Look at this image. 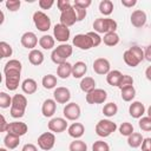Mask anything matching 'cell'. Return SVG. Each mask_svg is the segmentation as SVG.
<instances>
[{
	"label": "cell",
	"mask_w": 151,
	"mask_h": 151,
	"mask_svg": "<svg viewBox=\"0 0 151 151\" xmlns=\"http://www.w3.org/2000/svg\"><path fill=\"white\" fill-rule=\"evenodd\" d=\"M73 48L71 45L68 44H60L58 45L51 53V60L57 64V65H61L64 63H66V59L70 58L72 55Z\"/></svg>",
	"instance_id": "6da1fadb"
},
{
	"label": "cell",
	"mask_w": 151,
	"mask_h": 151,
	"mask_svg": "<svg viewBox=\"0 0 151 151\" xmlns=\"http://www.w3.org/2000/svg\"><path fill=\"white\" fill-rule=\"evenodd\" d=\"M27 107V98L24 94H14L12 97V106L9 110V113L13 118H21L25 114Z\"/></svg>",
	"instance_id": "7a4b0ae2"
},
{
	"label": "cell",
	"mask_w": 151,
	"mask_h": 151,
	"mask_svg": "<svg viewBox=\"0 0 151 151\" xmlns=\"http://www.w3.org/2000/svg\"><path fill=\"white\" fill-rule=\"evenodd\" d=\"M92 26H93L94 32H97L98 34H100V33L106 34L110 32H116L118 24L116 20H113L111 18H97L93 21Z\"/></svg>",
	"instance_id": "3957f363"
},
{
	"label": "cell",
	"mask_w": 151,
	"mask_h": 151,
	"mask_svg": "<svg viewBox=\"0 0 151 151\" xmlns=\"http://www.w3.org/2000/svg\"><path fill=\"white\" fill-rule=\"evenodd\" d=\"M117 124L110 119H100L97 124H96V127H94V131L99 136V137H109L111 133H113L116 130H117Z\"/></svg>",
	"instance_id": "277c9868"
},
{
	"label": "cell",
	"mask_w": 151,
	"mask_h": 151,
	"mask_svg": "<svg viewBox=\"0 0 151 151\" xmlns=\"http://www.w3.org/2000/svg\"><path fill=\"white\" fill-rule=\"evenodd\" d=\"M33 22L40 32H47L51 28V19L42 11H37L33 13Z\"/></svg>",
	"instance_id": "5b68a950"
},
{
	"label": "cell",
	"mask_w": 151,
	"mask_h": 151,
	"mask_svg": "<svg viewBox=\"0 0 151 151\" xmlns=\"http://www.w3.org/2000/svg\"><path fill=\"white\" fill-rule=\"evenodd\" d=\"M4 73H5V84H6L7 90L15 91L19 87V84H20V74H21V71L9 70V71H6Z\"/></svg>",
	"instance_id": "8992f818"
},
{
	"label": "cell",
	"mask_w": 151,
	"mask_h": 151,
	"mask_svg": "<svg viewBox=\"0 0 151 151\" xmlns=\"http://www.w3.org/2000/svg\"><path fill=\"white\" fill-rule=\"evenodd\" d=\"M38 146L44 151H50L55 144V136L53 132H44L38 137Z\"/></svg>",
	"instance_id": "52a82bcc"
},
{
	"label": "cell",
	"mask_w": 151,
	"mask_h": 151,
	"mask_svg": "<svg viewBox=\"0 0 151 151\" xmlns=\"http://www.w3.org/2000/svg\"><path fill=\"white\" fill-rule=\"evenodd\" d=\"M80 113H81V110L77 103H67L63 109V114L67 120L76 122L77 119H79Z\"/></svg>",
	"instance_id": "ba28073f"
},
{
	"label": "cell",
	"mask_w": 151,
	"mask_h": 151,
	"mask_svg": "<svg viewBox=\"0 0 151 151\" xmlns=\"http://www.w3.org/2000/svg\"><path fill=\"white\" fill-rule=\"evenodd\" d=\"M86 101L87 104L94 105V104H103L107 99V92L103 88H94L90 93L86 94Z\"/></svg>",
	"instance_id": "9c48e42d"
},
{
	"label": "cell",
	"mask_w": 151,
	"mask_h": 151,
	"mask_svg": "<svg viewBox=\"0 0 151 151\" xmlns=\"http://www.w3.org/2000/svg\"><path fill=\"white\" fill-rule=\"evenodd\" d=\"M70 35H71V32H70V28L63 24H57L54 25L53 27V37L57 41L61 42V44H66V41L70 39Z\"/></svg>",
	"instance_id": "30bf717a"
},
{
	"label": "cell",
	"mask_w": 151,
	"mask_h": 151,
	"mask_svg": "<svg viewBox=\"0 0 151 151\" xmlns=\"http://www.w3.org/2000/svg\"><path fill=\"white\" fill-rule=\"evenodd\" d=\"M77 21H78L77 13H76V9L73 6H70L65 11L60 12V24L70 27V26H73Z\"/></svg>",
	"instance_id": "8fae6325"
},
{
	"label": "cell",
	"mask_w": 151,
	"mask_h": 151,
	"mask_svg": "<svg viewBox=\"0 0 151 151\" xmlns=\"http://www.w3.org/2000/svg\"><path fill=\"white\" fill-rule=\"evenodd\" d=\"M47 127L51 132L53 133H61L64 132L66 129H68L67 126V119L65 118H61V117H55V118H52L48 124H47Z\"/></svg>",
	"instance_id": "7c38bea8"
},
{
	"label": "cell",
	"mask_w": 151,
	"mask_h": 151,
	"mask_svg": "<svg viewBox=\"0 0 151 151\" xmlns=\"http://www.w3.org/2000/svg\"><path fill=\"white\" fill-rule=\"evenodd\" d=\"M72 42H73V45L76 47H78L80 50H84V51L90 50V48L93 47V42H92V40H91V38L88 37L87 33L86 34H77V35H74Z\"/></svg>",
	"instance_id": "4fadbf2b"
},
{
	"label": "cell",
	"mask_w": 151,
	"mask_h": 151,
	"mask_svg": "<svg viewBox=\"0 0 151 151\" xmlns=\"http://www.w3.org/2000/svg\"><path fill=\"white\" fill-rule=\"evenodd\" d=\"M93 71L97 74L100 76H106L111 71V65L110 61L106 58H97L93 61Z\"/></svg>",
	"instance_id": "5bb4252c"
},
{
	"label": "cell",
	"mask_w": 151,
	"mask_h": 151,
	"mask_svg": "<svg viewBox=\"0 0 151 151\" xmlns=\"http://www.w3.org/2000/svg\"><path fill=\"white\" fill-rule=\"evenodd\" d=\"M53 99L58 104H67L71 99V92L67 87L59 86L53 91Z\"/></svg>",
	"instance_id": "9a60e30c"
},
{
	"label": "cell",
	"mask_w": 151,
	"mask_h": 151,
	"mask_svg": "<svg viewBox=\"0 0 151 151\" xmlns=\"http://www.w3.org/2000/svg\"><path fill=\"white\" fill-rule=\"evenodd\" d=\"M146 13L142 9H136L131 13V17H130V21L132 24L133 27L136 28H142L145 24H146Z\"/></svg>",
	"instance_id": "2e32d148"
},
{
	"label": "cell",
	"mask_w": 151,
	"mask_h": 151,
	"mask_svg": "<svg viewBox=\"0 0 151 151\" xmlns=\"http://www.w3.org/2000/svg\"><path fill=\"white\" fill-rule=\"evenodd\" d=\"M20 42L21 45L27 48V50H34V47L39 44V40L35 35V33L33 32H25L22 35H21V39H20Z\"/></svg>",
	"instance_id": "e0dca14e"
},
{
	"label": "cell",
	"mask_w": 151,
	"mask_h": 151,
	"mask_svg": "<svg viewBox=\"0 0 151 151\" xmlns=\"http://www.w3.org/2000/svg\"><path fill=\"white\" fill-rule=\"evenodd\" d=\"M28 131V126L22 123V122H12L9 123V126H8V133H12V134H15L18 137H21L24 134H26V132Z\"/></svg>",
	"instance_id": "ac0fdd59"
},
{
	"label": "cell",
	"mask_w": 151,
	"mask_h": 151,
	"mask_svg": "<svg viewBox=\"0 0 151 151\" xmlns=\"http://www.w3.org/2000/svg\"><path fill=\"white\" fill-rule=\"evenodd\" d=\"M129 113L132 118H136V119H140L143 117V114L145 113V106L143 103L136 100V101H132V104H130L129 106Z\"/></svg>",
	"instance_id": "d6986e66"
},
{
	"label": "cell",
	"mask_w": 151,
	"mask_h": 151,
	"mask_svg": "<svg viewBox=\"0 0 151 151\" xmlns=\"http://www.w3.org/2000/svg\"><path fill=\"white\" fill-rule=\"evenodd\" d=\"M57 110V101L54 99H46L41 106V113L46 118H51Z\"/></svg>",
	"instance_id": "ffe728a7"
},
{
	"label": "cell",
	"mask_w": 151,
	"mask_h": 151,
	"mask_svg": "<svg viewBox=\"0 0 151 151\" xmlns=\"http://www.w3.org/2000/svg\"><path fill=\"white\" fill-rule=\"evenodd\" d=\"M67 132L68 134L74 138V139H79L84 136V132H85V126L81 124V123H72L68 129H67Z\"/></svg>",
	"instance_id": "44dd1931"
},
{
	"label": "cell",
	"mask_w": 151,
	"mask_h": 151,
	"mask_svg": "<svg viewBox=\"0 0 151 151\" xmlns=\"http://www.w3.org/2000/svg\"><path fill=\"white\" fill-rule=\"evenodd\" d=\"M87 71V65L84 61H77L72 65V77L73 78H84L85 73Z\"/></svg>",
	"instance_id": "7402d4cb"
},
{
	"label": "cell",
	"mask_w": 151,
	"mask_h": 151,
	"mask_svg": "<svg viewBox=\"0 0 151 151\" xmlns=\"http://www.w3.org/2000/svg\"><path fill=\"white\" fill-rule=\"evenodd\" d=\"M21 90H22V92L26 93V94H33V93H35L37 90H38V84H37V81H35L34 79L27 78V79H25V80L21 83Z\"/></svg>",
	"instance_id": "603a6c76"
},
{
	"label": "cell",
	"mask_w": 151,
	"mask_h": 151,
	"mask_svg": "<svg viewBox=\"0 0 151 151\" xmlns=\"http://www.w3.org/2000/svg\"><path fill=\"white\" fill-rule=\"evenodd\" d=\"M57 76L61 79H67L70 76H72V64H70L68 61L58 65L57 67Z\"/></svg>",
	"instance_id": "cb8c5ba5"
},
{
	"label": "cell",
	"mask_w": 151,
	"mask_h": 151,
	"mask_svg": "<svg viewBox=\"0 0 151 151\" xmlns=\"http://www.w3.org/2000/svg\"><path fill=\"white\" fill-rule=\"evenodd\" d=\"M79 86H80V90L87 94L96 88V80L92 77H84L81 79Z\"/></svg>",
	"instance_id": "d4e9b609"
},
{
	"label": "cell",
	"mask_w": 151,
	"mask_h": 151,
	"mask_svg": "<svg viewBox=\"0 0 151 151\" xmlns=\"http://www.w3.org/2000/svg\"><path fill=\"white\" fill-rule=\"evenodd\" d=\"M19 143H20V137H18L15 134H12V133H8V132L4 138V145L8 150L15 149L19 145Z\"/></svg>",
	"instance_id": "484cf974"
},
{
	"label": "cell",
	"mask_w": 151,
	"mask_h": 151,
	"mask_svg": "<svg viewBox=\"0 0 151 151\" xmlns=\"http://www.w3.org/2000/svg\"><path fill=\"white\" fill-rule=\"evenodd\" d=\"M122 77H123V73H122L120 71H118V70H112V71H110V72L106 74V81H107L109 85H111V86H117V87H118V84H119Z\"/></svg>",
	"instance_id": "4316f807"
},
{
	"label": "cell",
	"mask_w": 151,
	"mask_h": 151,
	"mask_svg": "<svg viewBox=\"0 0 151 151\" xmlns=\"http://www.w3.org/2000/svg\"><path fill=\"white\" fill-rule=\"evenodd\" d=\"M28 60H29V63H31L32 65L39 66V65H41V64L44 63V54H42L41 51L34 48V50H32V51L28 53Z\"/></svg>",
	"instance_id": "83f0119b"
},
{
	"label": "cell",
	"mask_w": 151,
	"mask_h": 151,
	"mask_svg": "<svg viewBox=\"0 0 151 151\" xmlns=\"http://www.w3.org/2000/svg\"><path fill=\"white\" fill-rule=\"evenodd\" d=\"M143 140H144V138H143L142 133H139V132H133L132 134H130L127 137V144L132 149H137V147L142 146Z\"/></svg>",
	"instance_id": "f1b7e54d"
},
{
	"label": "cell",
	"mask_w": 151,
	"mask_h": 151,
	"mask_svg": "<svg viewBox=\"0 0 151 151\" xmlns=\"http://www.w3.org/2000/svg\"><path fill=\"white\" fill-rule=\"evenodd\" d=\"M54 44H55L54 37L48 35V34H44V35L40 37V39H39V45H40V47L44 48V50H52V48L54 47Z\"/></svg>",
	"instance_id": "f546056e"
},
{
	"label": "cell",
	"mask_w": 151,
	"mask_h": 151,
	"mask_svg": "<svg viewBox=\"0 0 151 151\" xmlns=\"http://www.w3.org/2000/svg\"><path fill=\"white\" fill-rule=\"evenodd\" d=\"M123 59H124V63H125L127 66H130V67H137V66L140 64V61L134 57V54H133L130 50H126V51L123 53Z\"/></svg>",
	"instance_id": "4dcf8cb0"
},
{
	"label": "cell",
	"mask_w": 151,
	"mask_h": 151,
	"mask_svg": "<svg viewBox=\"0 0 151 151\" xmlns=\"http://www.w3.org/2000/svg\"><path fill=\"white\" fill-rule=\"evenodd\" d=\"M103 42H104L106 46H109V47H113V46H116V45L119 44V35H118L116 32L106 33V34H104Z\"/></svg>",
	"instance_id": "1f68e13d"
},
{
	"label": "cell",
	"mask_w": 151,
	"mask_h": 151,
	"mask_svg": "<svg viewBox=\"0 0 151 151\" xmlns=\"http://www.w3.org/2000/svg\"><path fill=\"white\" fill-rule=\"evenodd\" d=\"M57 83H58V79L53 74H46L42 77V80H41V84H42V87L46 88V90H52L57 86Z\"/></svg>",
	"instance_id": "d6a6232c"
},
{
	"label": "cell",
	"mask_w": 151,
	"mask_h": 151,
	"mask_svg": "<svg viewBox=\"0 0 151 151\" xmlns=\"http://www.w3.org/2000/svg\"><path fill=\"white\" fill-rule=\"evenodd\" d=\"M99 12L103 15L109 17L113 12V2L111 0H101L99 2Z\"/></svg>",
	"instance_id": "836d02e7"
},
{
	"label": "cell",
	"mask_w": 151,
	"mask_h": 151,
	"mask_svg": "<svg viewBox=\"0 0 151 151\" xmlns=\"http://www.w3.org/2000/svg\"><path fill=\"white\" fill-rule=\"evenodd\" d=\"M117 112H118V106H117V104L113 103V101H110V103L105 104L104 107H103V113H104V116H106L107 118H111V117L116 116Z\"/></svg>",
	"instance_id": "e575fe53"
},
{
	"label": "cell",
	"mask_w": 151,
	"mask_h": 151,
	"mask_svg": "<svg viewBox=\"0 0 151 151\" xmlns=\"http://www.w3.org/2000/svg\"><path fill=\"white\" fill-rule=\"evenodd\" d=\"M122 92V99L124 101H132L133 98L136 97V90L133 86H129V87H125V88H122L120 90Z\"/></svg>",
	"instance_id": "d590c367"
},
{
	"label": "cell",
	"mask_w": 151,
	"mask_h": 151,
	"mask_svg": "<svg viewBox=\"0 0 151 151\" xmlns=\"http://www.w3.org/2000/svg\"><path fill=\"white\" fill-rule=\"evenodd\" d=\"M70 151H87V145L81 139H74L68 146Z\"/></svg>",
	"instance_id": "8d00e7d4"
},
{
	"label": "cell",
	"mask_w": 151,
	"mask_h": 151,
	"mask_svg": "<svg viewBox=\"0 0 151 151\" xmlns=\"http://www.w3.org/2000/svg\"><path fill=\"white\" fill-rule=\"evenodd\" d=\"M0 54H1V58H9L13 54L12 46L6 41H1L0 42Z\"/></svg>",
	"instance_id": "74e56055"
},
{
	"label": "cell",
	"mask_w": 151,
	"mask_h": 151,
	"mask_svg": "<svg viewBox=\"0 0 151 151\" xmlns=\"http://www.w3.org/2000/svg\"><path fill=\"white\" fill-rule=\"evenodd\" d=\"M22 68V65L19 60L17 59H11L8 60L6 64H5V67H4V72L6 71H9V70H13V71H21Z\"/></svg>",
	"instance_id": "f35d334b"
},
{
	"label": "cell",
	"mask_w": 151,
	"mask_h": 151,
	"mask_svg": "<svg viewBox=\"0 0 151 151\" xmlns=\"http://www.w3.org/2000/svg\"><path fill=\"white\" fill-rule=\"evenodd\" d=\"M134 131H133V125L129 122H124L120 124L119 126V133L122 136H125V137H129L130 134H132Z\"/></svg>",
	"instance_id": "ab89813d"
},
{
	"label": "cell",
	"mask_w": 151,
	"mask_h": 151,
	"mask_svg": "<svg viewBox=\"0 0 151 151\" xmlns=\"http://www.w3.org/2000/svg\"><path fill=\"white\" fill-rule=\"evenodd\" d=\"M12 106V97L6 92H0V107L7 109Z\"/></svg>",
	"instance_id": "60d3db41"
},
{
	"label": "cell",
	"mask_w": 151,
	"mask_h": 151,
	"mask_svg": "<svg viewBox=\"0 0 151 151\" xmlns=\"http://www.w3.org/2000/svg\"><path fill=\"white\" fill-rule=\"evenodd\" d=\"M129 86H133V78L129 74H123V77L118 84V87L122 90V88H125Z\"/></svg>",
	"instance_id": "b9f144b4"
},
{
	"label": "cell",
	"mask_w": 151,
	"mask_h": 151,
	"mask_svg": "<svg viewBox=\"0 0 151 151\" xmlns=\"http://www.w3.org/2000/svg\"><path fill=\"white\" fill-rule=\"evenodd\" d=\"M138 125L140 127V130L143 131H151V118L150 117H142L138 122Z\"/></svg>",
	"instance_id": "7bdbcfd3"
},
{
	"label": "cell",
	"mask_w": 151,
	"mask_h": 151,
	"mask_svg": "<svg viewBox=\"0 0 151 151\" xmlns=\"http://www.w3.org/2000/svg\"><path fill=\"white\" fill-rule=\"evenodd\" d=\"M92 151H110V146L104 140H97L92 145Z\"/></svg>",
	"instance_id": "ee69618b"
},
{
	"label": "cell",
	"mask_w": 151,
	"mask_h": 151,
	"mask_svg": "<svg viewBox=\"0 0 151 151\" xmlns=\"http://www.w3.org/2000/svg\"><path fill=\"white\" fill-rule=\"evenodd\" d=\"M5 6H6V8H7L8 11H11V12H17V11L20 8V6H21V1H20V0H7V1L5 2Z\"/></svg>",
	"instance_id": "f6af8a7d"
},
{
	"label": "cell",
	"mask_w": 151,
	"mask_h": 151,
	"mask_svg": "<svg viewBox=\"0 0 151 151\" xmlns=\"http://www.w3.org/2000/svg\"><path fill=\"white\" fill-rule=\"evenodd\" d=\"M129 50L134 54V57H136L140 63L145 59V57H144V51L142 50V47H139V46H137V45H133V46H131Z\"/></svg>",
	"instance_id": "bcb514c9"
},
{
	"label": "cell",
	"mask_w": 151,
	"mask_h": 151,
	"mask_svg": "<svg viewBox=\"0 0 151 151\" xmlns=\"http://www.w3.org/2000/svg\"><path fill=\"white\" fill-rule=\"evenodd\" d=\"M87 34H88V37L91 38L92 42H93V47H97V46H99V45L103 42V38H101L97 32L92 31V32H88Z\"/></svg>",
	"instance_id": "7dc6e473"
},
{
	"label": "cell",
	"mask_w": 151,
	"mask_h": 151,
	"mask_svg": "<svg viewBox=\"0 0 151 151\" xmlns=\"http://www.w3.org/2000/svg\"><path fill=\"white\" fill-rule=\"evenodd\" d=\"M91 4H92L91 0H74L73 6L79 7V8H83V9H87V7H90Z\"/></svg>",
	"instance_id": "c3c4849f"
},
{
	"label": "cell",
	"mask_w": 151,
	"mask_h": 151,
	"mask_svg": "<svg viewBox=\"0 0 151 151\" xmlns=\"http://www.w3.org/2000/svg\"><path fill=\"white\" fill-rule=\"evenodd\" d=\"M38 4L41 9H50L54 5V1L53 0H39Z\"/></svg>",
	"instance_id": "681fc988"
},
{
	"label": "cell",
	"mask_w": 151,
	"mask_h": 151,
	"mask_svg": "<svg viewBox=\"0 0 151 151\" xmlns=\"http://www.w3.org/2000/svg\"><path fill=\"white\" fill-rule=\"evenodd\" d=\"M57 6H58V9H59L60 12H63V11H65L66 8H68L70 6H72V5H71V2H70L68 0H58V1H57Z\"/></svg>",
	"instance_id": "f907efd6"
},
{
	"label": "cell",
	"mask_w": 151,
	"mask_h": 151,
	"mask_svg": "<svg viewBox=\"0 0 151 151\" xmlns=\"http://www.w3.org/2000/svg\"><path fill=\"white\" fill-rule=\"evenodd\" d=\"M73 7H74V9H76L78 21H83V20L86 18V14H87L86 9H83V8H79V7H76V6H73Z\"/></svg>",
	"instance_id": "816d5d0a"
},
{
	"label": "cell",
	"mask_w": 151,
	"mask_h": 151,
	"mask_svg": "<svg viewBox=\"0 0 151 151\" xmlns=\"http://www.w3.org/2000/svg\"><path fill=\"white\" fill-rule=\"evenodd\" d=\"M142 151H151V137L144 138L142 143Z\"/></svg>",
	"instance_id": "f5cc1de1"
},
{
	"label": "cell",
	"mask_w": 151,
	"mask_h": 151,
	"mask_svg": "<svg viewBox=\"0 0 151 151\" xmlns=\"http://www.w3.org/2000/svg\"><path fill=\"white\" fill-rule=\"evenodd\" d=\"M8 126H9V123L6 122L4 114H1V123H0V132H7L8 131Z\"/></svg>",
	"instance_id": "db71d44e"
},
{
	"label": "cell",
	"mask_w": 151,
	"mask_h": 151,
	"mask_svg": "<svg viewBox=\"0 0 151 151\" xmlns=\"http://www.w3.org/2000/svg\"><path fill=\"white\" fill-rule=\"evenodd\" d=\"M21 151H38V147H37L34 144L28 143V144H25V145L22 146Z\"/></svg>",
	"instance_id": "11a10c76"
},
{
	"label": "cell",
	"mask_w": 151,
	"mask_h": 151,
	"mask_svg": "<svg viewBox=\"0 0 151 151\" xmlns=\"http://www.w3.org/2000/svg\"><path fill=\"white\" fill-rule=\"evenodd\" d=\"M144 57H145V59H146L147 61L151 63V45L146 46V48H145V51H144Z\"/></svg>",
	"instance_id": "9f6ffc18"
},
{
	"label": "cell",
	"mask_w": 151,
	"mask_h": 151,
	"mask_svg": "<svg viewBox=\"0 0 151 151\" xmlns=\"http://www.w3.org/2000/svg\"><path fill=\"white\" fill-rule=\"evenodd\" d=\"M137 4L136 0H122V5L125 7H133Z\"/></svg>",
	"instance_id": "6f0895ef"
},
{
	"label": "cell",
	"mask_w": 151,
	"mask_h": 151,
	"mask_svg": "<svg viewBox=\"0 0 151 151\" xmlns=\"http://www.w3.org/2000/svg\"><path fill=\"white\" fill-rule=\"evenodd\" d=\"M145 77H146L147 80L151 81V65L146 67V70H145Z\"/></svg>",
	"instance_id": "680465c9"
},
{
	"label": "cell",
	"mask_w": 151,
	"mask_h": 151,
	"mask_svg": "<svg viewBox=\"0 0 151 151\" xmlns=\"http://www.w3.org/2000/svg\"><path fill=\"white\" fill-rule=\"evenodd\" d=\"M147 117H150V118H151V105L147 107Z\"/></svg>",
	"instance_id": "91938a15"
},
{
	"label": "cell",
	"mask_w": 151,
	"mask_h": 151,
	"mask_svg": "<svg viewBox=\"0 0 151 151\" xmlns=\"http://www.w3.org/2000/svg\"><path fill=\"white\" fill-rule=\"evenodd\" d=\"M0 151H7V149H6V147H1Z\"/></svg>",
	"instance_id": "94428289"
}]
</instances>
